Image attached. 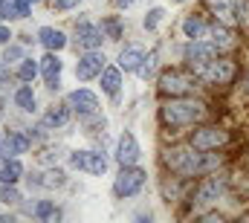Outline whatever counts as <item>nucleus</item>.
Returning a JSON list of instances; mask_svg holds the SVG:
<instances>
[{
    "instance_id": "obj_5",
    "label": "nucleus",
    "mask_w": 249,
    "mask_h": 223,
    "mask_svg": "<svg viewBox=\"0 0 249 223\" xmlns=\"http://www.w3.org/2000/svg\"><path fill=\"white\" fill-rule=\"evenodd\" d=\"M226 186H229V177H226V174L212 171V177H206V180L200 183V188L194 191V203H197V206L217 203V200L226 194Z\"/></svg>"
},
{
    "instance_id": "obj_29",
    "label": "nucleus",
    "mask_w": 249,
    "mask_h": 223,
    "mask_svg": "<svg viewBox=\"0 0 249 223\" xmlns=\"http://www.w3.org/2000/svg\"><path fill=\"white\" fill-rule=\"evenodd\" d=\"M41 186H47V188H53V186H64V174L61 171H50V174H44V180H38Z\"/></svg>"
},
{
    "instance_id": "obj_13",
    "label": "nucleus",
    "mask_w": 249,
    "mask_h": 223,
    "mask_svg": "<svg viewBox=\"0 0 249 223\" xmlns=\"http://www.w3.org/2000/svg\"><path fill=\"white\" fill-rule=\"evenodd\" d=\"M70 108L78 111L81 116H93V113L99 111V99L90 90H72L70 93Z\"/></svg>"
},
{
    "instance_id": "obj_6",
    "label": "nucleus",
    "mask_w": 249,
    "mask_h": 223,
    "mask_svg": "<svg viewBox=\"0 0 249 223\" xmlns=\"http://www.w3.org/2000/svg\"><path fill=\"white\" fill-rule=\"evenodd\" d=\"M145 177H148V174H145L142 168L122 166L116 183H113V194H116V197H133V194H139L142 186H145Z\"/></svg>"
},
{
    "instance_id": "obj_9",
    "label": "nucleus",
    "mask_w": 249,
    "mask_h": 223,
    "mask_svg": "<svg viewBox=\"0 0 249 223\" xmlns=\"http://www.w3.org/2000/svg\"><path fill=\"white\" fill-rule=\"evenodd\" d=\"M70 163H72V168L96 174V177L107 171V160L102 154H96V151H75V154H70Z\"/></svg>"
},
{
    "instance_id": "obj_35",
    "label": "nucleus",
    "mask_w": 249,
    "mask_h": 223,
    "mask_svg": "<svg viewBox=\"0 0 249 223\" xmlns=\"http://www.w3.org/2000/svg\"><path fill=\"white\" fill-rule=\"evenodd\" d=\"M6 81H9V67L0 64V84H6Z\"/></svg>"
},
{
    "instance_id": "obj_11",
    "label": "nucleus",
    "mask_w": 249,
    "mask_h": 223,
    "mask_svg": "<svg viewBox=\"0 0 249 223\" xmlns=\"http://www.w3.org/2000/svg\"><path fill=\"white\" fill-rule=\"evenodd\" d=\"M139 154H142V151H139V142H136V136L124 130L122 136H119V145H116V160H119L122 166H136Z\"/></svg>"
},
{
    "instance_id": "obj_2",
    "label": "nucleus",
    "mask_w": 249,
    "mask_h": 223,
    "mask_svg": "<svg viewBox=\"0 0 249 223\" xmlns=\"http://www.w3.org/2000/svg\"><path fill=\"white\" fill-rule=\"evenodd\" d=\"M209 116L206 102H197V99H171L160 108V119L168 125V128H188V125H197Z\"/></svg>"
},
{
    "instance_id": "obj_14",
    "label": "nucleus",
    "mask_w": 249,
    "mask_h": 223,
    "mask_svg": "<svg viewBox=\"0 0 249 223\" xmlns=\"http://www.w3.org/2000/svg\"><path fill=\"white\" fill-rule=\"evenodd\" d=\"M75 41H78V47H84V50H96L99 44H102V29H96L93 23H75Z\"/></svg>"
},
{
    "instance_id": "obj_16",
    "label": "nucleus",
    "mask_w": 249,
    "mask_h": 223,
    "mask_svg": "<svg viewBox=\"0 0 249 223\" xmlns=\"http://www.w3.org/2000/svg\"><path fill=\"white\" fill-rule=\"evenodd\" d=\"M209 26H212V23H206L203 15H188L186 20H183V35H186L188 41L209 38Z\"/></svg>"
},
{
    "instance_id": "obj_40",
    "label": "nucleus",
    "mask_w": 249,
    "mask_h": 223,
    "mask_svg": "<svg viewBox=\"0 0 249 223\" xmlns=\"http://www.w3.org/2000/svg\"><path fill=\"white\" fill-rule=\"evenodd\" d=\"M32 3H38V0H32Z\"/></svg>"
},
{
    "instance_id": "obj_24",
    "label": "nucleus",
    "mask_w": 249,
    "mask_h": 223,
    "mask_svg": "<svg viewBox=\"0 0 249 223\" xmlns=\"http://www.w3.org/2000/svg\"><path fill=\"white\" fill-rule=\"evenodd\" d=\"M157 53H151V56H145L142 58V64H139V70H136V73H139V78H151V75H154V70H157Z\"/></svg>"
},
{
    "instance_id": "obj_7",
    "label": "nucleus",
    "mask_w": 249,
    "mask_h": 223,
    "mask_svg": "<svg viewBox=\"0 0 249 223\" xmlns=\"http://www.w3.org/2000/svg\"><path fill=\"white\" fill-rule=\"evenodd\" d=\"M229 139H232L229 130H223V128H217V125H209V128L194 130L191 139H188V145H194L197 151H217V148H223Z\"/></svg>"
},
{
    "instance_id": "obj_8",
    "label": "nucleus",
    "mask_w": 249,
    "mask_h": 223,
    "mask_svg": "<svg viewBox=\"0 0 249 223\" xmlns=\"http://www.w3.org/2000/svg\"><path fill=\"white\" fill-rule=\"evenodd\" d=\"M217 47L212 44V41H203V38H197V41H188L186 50H183V58L188 61V67H203V64H209V61H214L217 58Z\"/></svg>"
},
{
    "instance_id": "obj_12",
    "label": "nucleus",
    "mask_w": 249,
    "mask_h": 223,
    "mask_svg": "<svg viewBox=\"0 0 249 223\" xmlns=\"http://www.w3.org/2000/svg\"><path fill=\"white\" fill-rule=\"evenodd\" d=\"M209 41H212L217 50H232V47L238 44L232 26H226V23H220V20H214V23L209 26Z\"/></svg>"
},
{
    "instance_id": "obj_18",
    "label": "nucleus",
    "mask_w": 249,
    "mask_h": 223,
    "mask_svg": "<svg viewBox=\"0 0 249 223\" xmlns=\"http://www.w3.org/2000/svg\"><path fill=\"white\" fill-rule=\"evenodd\" d=\"M38 38H41V44L47 50H64L67 47V35H64L61 29H55V26H44L38 32Z\"/></svg>"
},
{
    "instance_id": "obj_23",
    "label": "nucleus",
    "mask_w": 249,
    "mask_h": 223,
    "mask_svg": "<svg viewBox=\"0 0 249 223\" xmlns=\"http://www.w3.org/2000/svg\"><path fill=\"white\" fill-rule=\"evenodd\" d=\"M15 105L20 111H35V93H32V87H20L15 93Z\"/></svg>"
},
{
    "instance_id": "obj_30",
    "label": "nucleus",
    "mask_w": 249,
    "mask_h": 223,
    "mask_svg": "<svg viewBox=\"0 0 249 223\" xmlns=\"http://www.w3.org/2000/svg\"><path fill=\"white\" fill-rule=\"evenodd\" d=\"M35 218H58V212H55L53 203H38L35 206Z\"/></svg>"
},
{
    "instance_id": "obj_10",
    "label": "nucleus",
    "mask_w": 249,
    "mask_h": 223,
    "mask_svg": "<svg viewBox=\"0 0 249 223\" xmlns=\"http://www.w3.org/2000/svg\"><path fill=\"white\" fill-rule=\"evenodd\" d=\"M102 70H105V56L96 53V50H90L87 56L75 64V75H78L81 81H90V78L102 75Z\"/></svg>"
},
{
    "instance_id": "obj_33",
    "label": "nucleus",
    "mask_w": 249,
    "mask_h": 223,
    "mask_svg": "<svg viewBox=\"0 0 249 223\" xmlns=\"http://www.w3.org/2000/svg\"><path fill=\"white\" fill-rule=\"evenodd\" d=\"M81 0H55V9H72V6H78Z\"/></svg>"
},
{
    "instance_id": "obj_1",
    "label": "nucleus",
    "mask_w": 249,
    "mask_h": 223,
    "mask_svg": "<svg viewBox=\"0 0 249 223\" xmlns=\"http://www.w3.org/2000/svg\"><path fill=\"white\" fill-rule=\"evenodd\" d=\"M165 166L180 177H203L220 168V157L212 151H197L194 145H180V148H168L165 151Z\"/></svg>"
},
{
    "instance_id": "obj_19",
    "label": "nucleus",
    "mask_w": 249,
    "mask_h": 223,
    "mask_svg": "<svg viewBox=\"0 0 249 223\" xmlns=\"http://www.w3.org/2000/svg\"><path fill=\"white\" fill-rule=\"evenodd\" d=\"M119 84H122V67H105L102 70V90L110 93V96H116Z\"/></svg>"
},
{
    "instance_id": "obj_37",
    "label": "nucleus",
    "mask_w": 249,
    "mask_h": 223,
    "mask_svg": "<svg viewBox=\"0 0 249 223\" xmlns=\"http://www.w3.org/2000/svg\"><path fill=\"white\" fill-rule=\"evenodd\" d=\"M244 90L249 93V73H247V78H244Z\"/></svg>"
},
{
    "instance_id": "obj_22",
    "label": "nucleus",
    "mask_w": 249,
    "mask_h": 223,
    "mask_svg": "<svg viewBox=\"0 0 249 223\" xmlns=\"http://www.w3.org/2000/svg\"><path fill=\"white\" fill-rule=\"evenodd\" d=\"M20 174H23V166L18 160H9V163H3V168H0V180L3 183H12V186L20 180Z\"/></svg>"
},
{
    "instance_id": "obj_25",
    "label": "nucleus",
    "mask_w": 249,
    "mask_h": 223,
    "mask_svg": "<svg viewBox=\"0 0 249 223\" xmlns=\"http://www.w3.org/2000/svg\"><path fill=\"white\" fill-rule=\"evenodd\" d=\"M18 75H20L23 81H32V78L38 75V64H35L32 58H23V61H20V70H18Z\"/></svg>"
},
{
    "instance_id": "obj_26",
    "label": "nucleus",
    "mask_w": 249,
    "mask_h": 223,
    "mask_svg": "<svg viewBox=\"0 0 249 223\" xmlns=\"http://www.w3.org/2000/svg\"><path fill=\"white\" fill-rule=\"evenodd\" d=\"M102 29L116 41V38H122V23H119V18H105L102 20Z\"/></svg>"
},
{
    "instance_id": "obj_17",
    "label": "nucleus",
    "mask_w": 249,
    "mask_h": 223,
    "mask_svg": "<svg viewBox=\"0 0 249 223\" xmlns=\"http://www.w3.org/2000/svg\"><path fill=\"white\" fill-rule=\"evenodd\" d=\"M142 47H124L122 53H119V67H122L124 73H136L139 70V64H142Z\"/></svg>"
},
{
    "instance_id": "obj_36",
    "label": "nucleus",
    "mask_w": 249,
    "mask_h": 223,
    "mask_svg": "<svg viewBox=\"0 0 249 223\" xmlns=\"http://www.w3.org/2000/svg\"><path fill=\"white\" fill-rule=\"evenodd\" d=\"M113 3H116V6H119V9H127V6H130V3H133V0H113Z\"/></svg>"
},
{
    "instance_id": "obj_15",
    "label": "nucleus",
    "mask_w": 249,
    "mask_h": 223,
    "mask_svg": "<svg viewBox=\"0 0 249 223\" xmlns=\"http://www.w3.org/2000/svg\"><path fill=\"white\" fill-rule=\"evenodd\" d=\"M41 73H44V78H47V84L53 87V90H58V75H61V58L55 56V53H50V56L41 58Z\"/></svg>"
},
{
    "instance_id": "obj_21",
    "label": "nucleus",
    "mask_w": 249,
    "mask_h": 223,
    "mask_svg": "<svg viewBox=\"0 0 249 223\" xmlns=\"http://www.w3.org/2000/svg\"><path fill=\"white\" fill-rule=\"evenodd\" d=\"M70 122V108H53V111H47L44 116V125L47 128H64Z\"/></svg>"
},
{
    "instance_id": "obj_20",
    "label": "nucleus",
    "mask_w": 249,
    "mask_h": 223,
    "mask_svg": "<svg viewBox=\"0 0 249 223\" xmlns=\"http://www.w3.org/2000/svg\"><path fill=\"white\" fill-rule=\"evenodd\" d=\"M26 148H29V136H23V133H9L3 139V154H9V157L23 154Z\"/></svg>"
},
{
    "instance_id": "obj_38",
    "label": "nucleus",
    "mask_w": 249,
    "mask_h": 223,
    "mask_svg": "<svg viewBox=\"0 0 249 223\" xmlns=\"http://www.w3.org/2000/svg\"><path fill=\"white\" fill-rule=\"evenodd\" d=\"M0 157H3V139H0Z\"/></svg>"
},
{
    "instance_id": "obj_28",
    "label": "nucleus",
    "mask_w": 249,
    "mask_h": 223,
    "mask_svg": "<svg viewBox=\"0 0 249 223\" xmlns=\"http://www.w3.org/2000/svg\"><path fill=\"white\" fill-rule=\"evenodd\" d=\"M162 18H165V9H160V6H157V9H151V12H148V18H145V29H151V32H154V29L160 26V20H162Z\"/></svg>"
},
{
    "instance_id": "obj_34",
    "label": "nucleus",
    "mask_w": 249,
    "mask_h": 223,
    "mask_svg": "<svg viewBox=\"0 0 249 223\" xmlns=\"http://www.w3.org/2000/svg\"><path fill=\"white\" fill-rule=\"evenodd\" d=\"M9 38H12V32L6 26H0V44H9Z\"/></svg>"
},
{
    "instance_id": "obj_32",
    "label": "nucleus",
    "mask_w": 249,
    "mask_h": 223,
    "mask_svg": "<svg viewBox=\"0 0 249 223\" xmlns=\"http://www.w3.org/2000/svg\"><path fill=\"white\" fill-rule=\"evenodd\" d=\"M3 61L9 64V61H23V53H20V47H9L6 53H3Z\"/></svg>"
},
{
    "instance_id": "obj_27",
    "label": "nucleus",
    "mask_w": 249,
    "mask_h": 223,
    "mask_svg": "<svg viewBox=\"0 0 249 223\" xmlns=\"http://www.w3.org/2000/svg\"><path fill=\"white\" fill-rule=\"evenodd\" d=\"M0 18H20V3L18 0H0Z\"/></svg>"
},
{
    "instance_id": "obj_3",
    "label": "nucleus",
    "mask_w": 249,
    "mask_h": 223,
    "mask_svg": "<svg viewBox=\"0 0 249 223\" xmlns=\"http://www.w3.org/2000/svg\"><path fill=\"white\" fill-rule=\"evenodd\" d=\"M197 84H200V75L188 73V70H165L160 75V93L162 96H188L197 90Z\"/></svg>"
},
{
    "instance_id": "obj_39",
    "label": "nucleus",
    "mask_w": 249,
    "mask_h": 223,
    "mask_svg": "<svg viewBox=\"0 0 249 223\" xmlns=\"http://www.w3.org/2000/svg\"><path fill=\"white\" fill-rule=\"evenodd\" d=\"M174 3H186V0H174Z\"/></svg>"
},
{
    "instance_id": "obj_31",
    "label": "nucleus",
    "mask_w": 249,
    "mask_h": 223,
    "mask_svg": "<svg viewBox=\"0 0 249 223\" xmlns=\"http://www.w3.org/2000/svg\"><path fill=\"white\" fill-rule=\"evenodd\" d=\"M0 200H3V203H18V200H20L18 191L12 188V183H6V188H0Z\"/></svg>"
},
{
    "instance_id": "obj_4",
    "label": "nucleus",
    "mask_w": 249,
    "mask_h": 223,
    "mask_svg": "<svg viewBox=\"0 0 249 223\" xmlns=\"http://www.w3.org/2000/svg\"><path fill=\"white\" fill-rule=\"evenodd\" d=\"M194 73H197L206 84L223 87V84H232L238 67H235V61H229V58H214V61H209V64H203V67H197Z\"/></svg>"
}]
</instances>
